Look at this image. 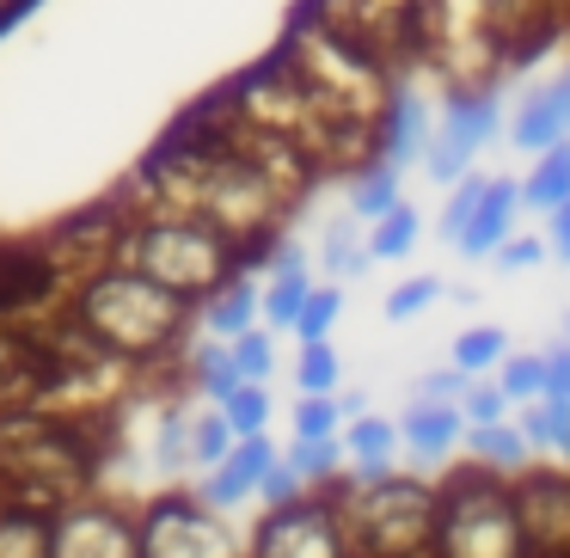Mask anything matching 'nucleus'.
<instances>
[{"label": "nucleus", "instance_id": "nucleus-10", "mask_svg": "<svg viewBox=\"0 0 570 558\" xmlns=\"http://www.w3.org/2000/svg\"><path fill=\"white\" fill-rule=\"evenodd\" d=\"M252 558H356L344 528V509L332 497H307L264 509V521L252 528Z\"/></svg>", "mask_w": 570, "mask_h": 558}, {"label": "nucleus", "instance_id": "nucleus-22", "mask_svg": "<svg viewBox=\"0 0 570 558\" xmlns=\"http://www.w3.org/2000/svg\"><path fill=\"white\" fill-rule=\"evenodd\" d=\"M50 516L56 509L31 503H0V558H50Z\"/></svg>", "mask_w": 570, "mask_h": 558}, {"label": "nucleus", "instance_id": "nucleus-15", "mask_svg": "<svg viewBox=\"0 0 570 558\" xmlns=\"http://www.w3.org/2000/svg\"><path fill=\"white\" fill-rule=\"evenodd\" d=\"M430 141H435L430 99H423V92H411V87H393L381 124H374V160H386V166H399V173H405V166H417L423 154H430Z\"/></svg>", "mask_w": 570, "mask_h": 558}, {"label": "nucleus", "instance_id": "nucleus-29", "mask_svg": "<svg viewBox=\"0 0 570 558\" xmlns=\"http://www.w3.org/2000/svg\"><path fill=\"white\" fill-rule=\"evenodd\" d=\"M521 430H528V442L546 448V454H570V399L540 393L533 405H521Z\"/></svg>", "mask_w": 570, "mask_h": 558}, {"label": "nucleus", "instance_id": "nucleus-23", "mask_svg": "<svg viewBox=\"0 0 570 558\" xmlns=\"http://www.w3.org/2000/svg\"><path fill=\"white\" fill-rule=\"evenodd\" d=\"M320 264H325V276L332 283H344V276H356V271H368V222H356V215H337V222H325V234H320Z\"/></svg>", "mask_w": 570, "mask_h": 558}, {"label": "nucleus", "instance_id": "nucleus-24", "mask_svg": "<svg viewBox=\"0 0 570 558\" xmlns=\"http://www.w3.org/2000/svg\"><path fill=\"white\" fill-rule=\"evenodd\" d=\"M399 166H386V160H368V166H356V173H350V215H356V222H381L386 209H399Z\"/></svg>", "mask_w": 570, "mask_h": 558}, {"label": "nucleus", "instance_id": "nucleus-26", "mask_svg": "<svg viewBox=\"0 0 570 558\" xmlns=\"http://www.w3.org/2000/svg\"><path fill=\"white\" fill-rule=\"evenodd\" d=\"M307 295H313L307 264L264 276V325H271V332H295V320H301V307H307Z\"/></svg>", "mask_w": 570, "mask_h": 558}, {"label": "nucleus", "instance_id": "nucleus-12", "mask_svg": "<svg viewBox=\"0 0 570 558\" xmlns=\"http://www.w3.org/2000/svg\"><path fill=\"white\" fill-rule=\"evenodd\" d=\"M50 558H141L136 521L117 503L75 497L50 516Z\"/></svg>", "mask_w": 570, "mask_h": 558}, {"label": "nucleus", "instance_id": "nucleus-35", "mask_svg": "<svg viewBox=\"0 0 570 558\" xmlns=\"http://www.w3.org/2000/svg\"><path fill=\"white\" fill-rule=\"evenodd\" d=\"M337 320H344V288H337V283H313L307 307H301V320H295V337H301V344H325Z\"/></svg>", "mask_w": 570, "mask_h": 558}, {"label": "nucleus", "instance_id": "nucleus-2", "mask_svg": "<svg viewBox=\"0 0 570 558\" xmlns=\"http://www.w3.org/2000/svg\"><path fill=\"white\" fill-rule=\"evenodd\" d=\"M185 313H190L185 295L148 283L141 271H129L117 258L80 271L75 288H68V320L117 362H160L185 337Z\"/></svg>", "mask_w": 570, "mask_h": 558}, {"label": "nucleus", "instance_id": "nucleus-8", "mask_svg": "<svg viewBox=\"0 0 570 558\" xmlns=\"http://www.w3.org/2000/svg\"><path fill=\"white\" fill-rule=\"evenodd\" d=\"M141 558H246L239 533L227 528V509L203 503L190 491H166L136 516Z\"/></svg>", "mask_w": 570, "mask_h": 558}, {"label": "nucleus", "instance_id": "nucleus-47", "mask_svg": "<svg viewBox=\"0 0 570 558\" xmlns=\"http://www.w3.org/2000/svg\"><path fill=\"white\" fill-rule=\"evenodd\" d=\"M7 7H13V0H0V13H7Z\"/></svg>", "mask_w": 570, "mask_h": 558}, {"label": "nucleus", "instance_id": "nucleus-1", "mask_svg": "<svg viewBox=\"0 0 570 558\" xmlns=\"http://www.w3.org/2000/svg\"><path fill=\"white\" fill-rule=\"evenodd\" d=\"M136 190L148 197V209L197 215V222L222 227L234 246L264 239L288 215V197L252 160H239L203 111L185 117V124L148 154V166L136 173Z\"/></svg>", "mask_w": 570, "mask_h": 558}, {"label": "nucleus", "instance_id": "nucleus-46", "mask_svg": "<svg viewBox=\"0 0 570 558\" xmlns=\"http://www.w3.org/2000/svg\"><path fill=\"white\" fill-rule=\"evenodd\" d=\"M546 246H552V252H558V258H564V264H570V197H564V203H558V209H552V215H546Z\"/></svg>", "mask_w": 570, "mask_h": 558}, {"label": "nucleus", "instance_id": "nucleus-40", "mask_svg": "<svg viewBox=\"0 0 570 558\" xmlns=\"http://www.w3.org/2000/svg\"><path fill=\"white\" fill-rule=\"evenodd\" d=\"M484 185H491V178H479V173H466L460 185H448V203H442V239H448V246H454V239L466 234L472 209L484 203Z\"/></svg>", "mask_w": 570, "mask_h": 558}, {"label": "nucleus", "instance_id": "nucleus-43", "mask_svg": "<svg viewBox=\"0 0 570 558\" xmlns=\"http://www.w3.org/2000/svg\"><path fill=\"white\" fill-rule=\"evenodd\" d=\"M546 252H552V246H546L540 234H509L503 246H497V258H491V264L515 276V271H533V264H546Z\"/></svg>", "mask_w": 570, "mask_h": 558}, {"label": "nucleus", "instance_id": "nucleus-16", "mask_svg": "<svg viewBox=\"0 0 570 558\" xmlns=\"http://www.w3.org/2000/svg\"><path fill=\"white\" fill-rule=\"evenodd\" d=\"M283 460V448L271 442V430L264 435H239L234 448H227V460L215 472H203V484H197V497L203 503H215V509H239V503H252L258 497V484H264V472Z\"/></svg>", "mask_w": 570, "mask_h": 558}, {"label": "nucleus", "instance_id": "nucleus-17", "mask_svg": "<svg viewBox=\"0 0 570 558\" xmlns=\"http://www.w3.org/2000/svg\"><path fill=\"white\" fill-rule=\"evenodd\" d=\"M460 442H466V418H460V405H442V399H411V411L399 418V448L417 454L423 467H442Z\"/></svg>", "mask_w": 570, "mask_h": 558}, {"label": "nucleus", "instance_id": "nucleus-37", "mask_svg": "<svg viewBox=\"0 0 570 558\" xmlns=\"http://www.w3.org/2000/svg\"><path fill=\"white\" fill-rule=\"evenodd\" d=\"M344 399L337 393H301L295 405V435L301 442H320V435H344Z\"/></svg>", "mask_w": 570, "mask_h": 558}, {"label": "nucleus", "instance_id": "nucleus-34", "mask_svg": "<svg viewBox=\"0 0 570 558\" xmlns=\"http://www.w3.org/2000/svg\"><path fill=\"white\" fill-rule=\"evenodd\" d=\"M283 460L301 472V484H325V479H337V467H344L350 454H344V435H320V442H301L295 435V442L283 448Z\"/></svg>", "mask_w": 570, "mask_h": 558}, {"label": "nucleus", "instance_id": "nucleus-21", "mask_svg": "<svg viewBox=\"0 0 570 558\" xmlns=\"http://www.w3.org/2000/svg\"><path fill=\"white\" fill-rule=\"evenodd\" d=\"M466 454H472V467L497 472V479H515V472H528L533 442H528L521 423L503 418V423H479V430H466Z\"/></svg>", "mask_w": 570, "mask_h": 558}, {"label": "nucleus", "instance_id": "nucleus-33", "mask_svg": "<svg viewBox=\"0 0 570 558\" xmlns=\"http://www.w3.org/2000/svg\"><path fill=\"white\" fill-rule=\"evenodd\" d=\"M222 418L234 435H264L271 430V381H239L234 393L222 399Z\"/></svg>", "mask_w": 570, "mask_h": 558}, {"label": "nucleus", "instance_id": "nucleus-3", "mask_svg": "<svg viewBox=\"0 0 570 558\" xmlns=\"http://www.w3.org/2000/svg\"><path fill=\"white\" fill-rule=\"evenodd\" d=\"M222 105L234 117H246V124H258L264 136L301 148L320 173L325 166H368V154H374V129L337 124V117L283 68V56H271V62H258L252 75H239L234 87L222 92Z\"/></svg>", "mask_w": 570, "mask_h": 558}, {"label": "nucleus", "instance_id": "nucleus-32", "mask_svg": "<svg viewBox=\"0 0 570 558\" xmlns=\"http://www.w3.org/2000/svg\"><path fill=\"white\" fill-rule=\"evenodd\" d=\"M239 435L227 430V418H222V405H209V411H190V467L197 472H215L227 460V448H234Z\"/></svg>", "mask_w": 570, "mask_h": 558}, {"label": "nucleus", "instance_id": "nucleus-27", "mask_svg": "<svg viewBox=\"0 0 570 558\" xmlns=\"http://www.w3.org/2000/svg\"><path fill=\"white\" fill-rule=\"evenodd\" d=\"M423 239V215L411 209V203H399V209H386L381 222H368V258L374 264H393V258H411Z\"/></svg>", "mask_w": 570, "mask_h": 558}, {"label": "nucleus", "instance_id": "nucleus-13", "mask_svg": "<svg viewBox=\"0 0 570 558\" xmlns=\"http://www.w3.org/2000/svg\"><path fill=\"white\" fill-rule=\"evenodd\" d=\"M515 516L528 533V552L570 558V479L564 472H515Z\"/></svg>", "mask_w": 570, "mask_h": 558}, {"label": "nucleus", "instance_id": "nucleus-36", "mask_svg": "<svg viewBox=\"0 0 570 558\" xmlns=\"http://www.w3.org/2000/svg\"><path fill=\"white\" fill-rule=\"evenodd\" d=\"M337 381H344V356L332 350V337H325V344H301V356H295L301 393H337Z\"/></svg>", "mask_w": 570, "mask_h": 558}, {"label": "nucleus", "instance_id": "nucleus-31", "mask_svg": "<svg viewBox=\"0 0 570 558\" xmlns=\"http://www.w3.org/2000/svg\"><path fill=\"white\" fill-rule=\"evenodd\" d=\"M190 381H197V393L209 399V405H222V399L239 386L234 350H227L222 337H209V344H197V350H190Z\"/></svg>", "mask_w": 570, "mask_h": 558}, {"label": "nucleus", "instance_id": "nucleus-42", "mask_svg": "<svg viewBox=\"0 0 570 558\" xmlns=\"http://www.w3.org/2000/svg\"><path fill=\"white\" fill-rule=\"evenodd\" d=\"M460 418H466V430H479V423H503L509 418V393L497 381H472L466 399H460Z\"/></svg>", "mask_w": 570, "mask_h": 558}, {"label": "nucleus", "instance_id": "nucleus-39", "mask_svg": "<svg viewBox=\"0 0 570 558\" xmlns=\"http://www.w3.org/2000/svg\"><path fill=\"white\" fill-rule=\"evenodd\" d=\"M497 386L509 393V405H533L546 393V356H503Z\"/></svg>", "mask_w": 570, "mask_h": 558}, {"label": "nucleus", "instance_id": "nucleus-41", "mask_svg": "<svg viewBox=\"0 0 570 558\" xmlns=\"http://www.w3.org/2000/svg\"><path fill=\"white\" fill-rule=\"evenodd\" d=\"M435 301H442V283H435V276H405V283L386 295V320H393V325H411L417 313H430Z\"/></svg>", "mask_w": 570, "mask_h": 558}, {"label": "nucleus", "instance_id": "nucleus-30", "mask_svg": "<svg viewBox=\"0 0 570 558\" xmlns=\"http://www.w3.org/2000/svg\"><path fill=\"white\" fill-rule=\"evenodd\" d=\"M148 454H154V472H166V479L190 472V411H185V405H166V411H160Z\"/></svg>", "mask_w": 570, "mask_h": 558}, {"label": "nucleus", "instance_id": "nucleus-25", "mask_svg": "<svg viewBox=\"0 0 570 558\" xmlns=\"http://www.w3.org/2000/svg\"><path fill=\"white\" fill-rule=\"evenodd\" d=\"M564 197H570V141H558V148L533 154V173L521 178V203L540 209V215H552Z\"/></svg>", "mask_w": 570, "mask_h": 558}, {"label": "nucleus", "instance_id": "nucleus-7", "mask_svg": "<svg viewBox=\"0 0 570 558\" xmlns=\"http://www.w3.org/2000/svg\"><path fill=\"white\" fill-rule=\"evenodd\" d=\"M344 528L356 558H423L435 533V491L411 472H386L374 484H356L344 497Z\"/></svg>", "mask_w": 570, "mask_h": 558}, {"label": "nucleus", "instance_id": "nucleus-5", "mask_svg": "<svg viewBox=\"0 0 570 558\" xmlns=\"http://www.w3.org/2000/svg\"><path fill=\"white\" fill-rule=\"evenodd\" d=\"M276 56H283V68L337 117V124H356V129L381 124L386 99H393V87H399L381 56L356 50V43L337 38L332 26H320L313 13H295V26H288V38Z\"/></svg>", "mask_w": 570, "mask_h": 558}, {"label": "nucleus", "instance_id": "nucleus-45", "mask_svg": "<svg viewBox=\"0 0 570 558\" xmlns=\"http://www.w3.org/2000/svg\"><path fill=\"white\" fill-rule=\"evenodd\" d=\"M466 386H472V374H460L454 362H448L442 374H423V381H417V399H442V405H460V399H466Z\"/></svg>", "mask_w": 570, "mask_h": 558}, {"label": "nucleus", "instance_id": "nucleus-9", "mask_svg": "<svg viewBox=\"0 0 570 558\" xmlns=\"http://www.w3.org/2000/svg\"><path fill=\"white\" fill-rule=\"evenodd\" d=\"M497 129H503V99L491 87H454L448 105L435 111V141L423 154V173L435 185H460L472 173V160L497 141Z\"/></svg>", "mask_w": 570, "mask_h": 558}, {"label": "nucleus", "instance_id": "nucleus-4", "mask_svg": "<svg viewBox=\"0 0 570 558\" xmlns=\"http://www.w3.org/2000/svg\"><path fill=\"white\" fill-rule=\"evenodd\" d=\"M117 264L141 271L148 283L173 288L185 301H209L227 276H239V246L222 227L197 222V215H173V209H136L124 215V234H117Z\"/></svg>", "mask_w": 570, "mask_h": 558}, {"label": "nucleus", "instance_id": "nucleus-38", "mask_svg": "<svg viewBox=\"0 0 570 558\" xmlns=\"http://www.w3.org/2000/svg\"><path fill=\"white\" fill-rule=\"evenodd\" d=\"M227 350H234L239 381H271V374H276V344H271V325H252V332H239Z\"/></svg>", "mask_w": 570, "mask_h": 558}, {"label": "nucleus", "instance_id": "nucleus-11", "mask_svg": "<svg viewBox=\"0 0 570 558\" xmlns=\"http://www.w3.org/2000/svg\"><path fill=\"white\" fill-rule=\"evenodd\" d=\"M301 13L332 26L337 38H350L356 50L381 56L386 68L417 56V0H307Z\"/></svg>", "mask_w": 570, "mask_h": 558}, {"label": "nucleus", "instance_id": "nucleus-20", "mask_svg": "<svg viewBox=\"0 0 570 558\" xmlns=\"http://www.w3.org/2000/svg\"><path fill=\"white\" fill-rule=\"evenodd\" d=\"M203 325H209V337H222V344H234L239 332L264 325V283H252V276H227V283L203 301Z\"/></svg>", "mask_w": 570, "mask_h": 558}, {"label": "nucleus", "instance_id": "nucleus-18", "mask_svg": "<svg viewBox=\"0 0 570 558\" xmlns=\"http://www.w3.org/2000/svg\"><path fill=\"white\" fill-rule=\"evenodd\" d=\"M521 209H528V203H521L515 178H491V185H484V203L472 209V222H466V234L454 239V252H460V258H497V246L515 234V215Z\"/></svg>", "mask_w": 570, "mask_h": 558}, {"label": "nucleus", "instance_id": "nucleus-6", "mask_svg": "<svg viewBox=\"0 0 570 558\" xmlns=\"http://www.w3.org/2000/svg\"><path fill=\"white\" fill-rule=\"evenodd\" d=\"M435 558H528V533L515 516V484L472 467L448 491H435Z\"/></svg>", "mask_w": 570, "mask_h": 558}, {"label": "nucleus", "instance_id": "nucleus-44", "mask_svg": "<svg viewBox=\"0 0 570 558\" xmlns=\"http://www.w3.org/2000/svg\"><path fill=\"white\" fill-rule=\"evenodd\" d=\"M301 491H307V484H301V472L288 467V460H276V467L264 472V484H258V503H264V509H276V503H295Z\"/></svg>", "mask_w": 570, "mask_h": 558}, {"label": "nucleus", "instance_id": "nucleus-28", "mask_svg": "<svg viewBox=\"0 0 570 558\" xmlns=\"http://www.w3.org/2000/svg\"><path fill=\"white\" fill-rule=\"evenodd\" d=\"M448 356H454V369H460V374H472V381H479V374L503 369V356H509V332H503V325H466V332L454 337V350H448Z\"/></svg>", "mask_w": 570, "mask_h": 558}, {"label": "nucleus", "instance_id": "nucleus-14", "mask_svg": "<svg viewBox=\"0 0 570 558\" xmlns=\"http://www.w3.org/2000/svg\"><path fill=\"white\" fill-rule=\"evenodd\" d=\"M509 141H515L521 154H546V148H558V141H570V62L558 68L552 80L521 92L515 117H509Z\"/></svg>", "mask_w": 570, "mask_h": 558}, {"label": "nucleus", "instance_id": "nucleus-19", "mask_svg": "<svg viewBox=\"0 0 570 558\" xmlns=\"http://www.w3.org/2000/svg\"><path fill=\"white\" fill-rule=\"evenodd\" d=\"M344 454H350L356 484L386 479V472H393V454H399V423H393V418H374V411L350 418V423H344Z\"/></svg>", "mask_w": 570, "mask_h": 558}]
</instances>
